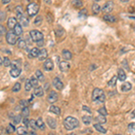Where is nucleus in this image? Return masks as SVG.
Wrapping results in <instances>:
<instances>
[{
    "mask_svg": "<svg viewBox=\"0 0 135 135\" xmlns=\"http://www.w3.org/2000/svg\"><path fill=\"white\" fill-rule=\"evenodd\" d=\"M52 83H53V86L56 87V89H58V90H61L62 88L64 87L63 83H62V81L59 79V78H54L53 81H52Z\"/></svg>",
    "mask_w": 135,
    "mask_h": 135,
    "instance_id": "10",
    "label": "nucleus"
},
{
    "mask_svg": "<svg viewBox=\"0 0 135 135\" xmlns=\"http://www.w3.org/2000/svg\"><path fill=\"white\" fill-rule=\"evenodd\" d=\"M71 3H72V5L75 6V7H77V8H78V7H81V6H83V3H82V1H78V0H73Z\"/></svg>",
    "mask_w": 135,
    "mask_h": 135,
    "instance_id": "35",
    "label": "nucleus"
},
{
    "mask_svg": "<svg viewBox=\"0 0 135 135\" xmlns=\"http://www.w3.org/2000/svg\"><path fill=\"white\" fill-rule=\"evenodd\" d=\"M14 33H15V34L18 36V35H21L22 33V25H20V24H17L16 25H15V27L14 28Z\"/></svg>",
    "mask_w": 135,
    "mask_h": 135,
    "instance_id": "23",
    "label": "nucleus"
},
{
    "mask_svg": "<svg viewBox=\"0 0 135 135\" xmlns=\"http://www.w3.org/2000/svg\"><path fill=\"white\" fill-rule=\"evenodd\" d=\"M98 112H99V115H103V116H104V117L107 115V111H106V109H105V107H102V108H100L98 110Z\"/></svg>",
    "mask_w": 135,
    "mask_h": 135,
    "instance_id": "41",
    "label": "nucleus"
},
{
    "mask_svg": "<svg viewBox=\"0 0 135 135\" xmlns=\"http://www.w3.org/2000/svg\"><path fill=\"white\" fill-rule=\"evenodd\" d=\"M94 127H95V129H96L97 131H99V132L106 133V130L104 129L101 124H99V123H96V124H94Z\"/></svg>",
    "mask_w": 135,
    "mask_h": 135,
    "instance_id": "24",
    "label": "nucleus"
},
{
    "mask_svg": "<svg viewBox=\"0 0 135 135\" xmlns=\"http://www.w3.org/2000/svg\"><path fill=\"white\" fill-rule=\"evenodd\" d=\"M19 19H20V25H22V26H28L29 20L27 19L26 16H25V15H22L21 17H19Z\"/></svg>",
    "mask_w": 135,
    "mask_h": 135,
    "instance_id": "21",
    "label": "nucleus"
},
{
    "mask_svg": "<svg viewBox=\"0 0 135 135\" xmlns=\"http://www.w3.org/2000/svg\"><path fill=\"white\" fill-rule=\"evenodd\" d=\"M39 8L40 6L37 3H31L27 6L26 12L29 16H34L37 14V13L39 12Z\"/></svg>",
    "mask_w": 135,
    "mask_h": 135,
    "instance_id": "3",
    "label": "nucleus"
},
{
    "mask_svg": "<svg viewBox=\"0 0 135 135\" xmlns=\"http://www.w3.org/2000/svg\"><path fill=\"white\" fill-rule=\"evenodd\" d=\"M29 57L30 58H36L39 56L40 54V50L38 48H33L31 50V51H29Z\"/></svg>",
    "mask_w": 135,
    "mask_h": 135,
    "instance_id": "17",
    "label": "nucleus"
},
{
    "mask_svg": "<svg viewBox=\"0 0 135 135\" xmlns=\"http://www.w3.org/2000/svg\"><path fill=\"white\" fill-rule=\"evenodd\" d=\"M6 32V28H5L3 25H0V34H5Z\"/></svg>",
    "mask_w": 135,
    "mask_h": 135,
    "instance_id": "49",
    "label": "nucleus"
},
{
    "mask_svg": "<svg viewBox=\"0 0 135 135\" xmlns=\"http://www.w3.org/2000/svg\"><path fill=\"white\" fill-rule=\"evenodd\" d=\"M131 118H135V109L131 112Z\"/></svg>",
    "mask_w": 135,
    "mask_h": 135,
    "instance_id": "54",
    "label": "nucleus"
},
{
    "mask_svg": "<svg viewBox=\"0 0 135 135\" xmlns=\"http://www.w3.org/2000/svg\"><path fill=\"white\" fill-rule=\"evenodd\" d=\"M3 64V59L1 58V56H0V65H2Z\"/></svg>",
    "mask_w": 135,
    "mask_h": 135,
    "instance_id": "56",
    "label": "nucleus"
},
{
    "mask_svg": "<svg viewBox=\"0 0 135 135\" xmlns=\"http://www.w3.org/2000/svg\"><path fill=\"white\" fill-rule=\"evenodd\" d=\"M92 99L96 103H104L105 100V95L104 90L101 88H95L93 91Z\"/></svg>",
    "mask_w": 135,
    "mask_h": 135,
    "instance_id": "2",
    "label": "nucleus"
},
{
    "mask_svg": "<svg viewBox=\"0 0 135 135\" xmlns=\"http://www.w3.org/2000/svg\"><path fill=\"white\" fill-rule=\"evenodd\" d=\"M50 111L57 115H60V109H59V107L56 106V105H51V106L50 107Z\"/></svg>",
    "mask_w": 135,
    "mask_h": 135,
    "instance_id": "27",
    "label": "nucleus"
},
{
    "mask_svg": "<svg viewBox=\"0 0 135 135\" xmlns=\"http://www.w3.org/2000/svg\"><path fill=\"white\" fill-rule=\"evenodd\" d=\"M41 22H42V18H41V15H38V16H37L36 18H35V20H34V25H40Z\"/></svg>",
    "mask_w": 135,
    "mask_h": 135,
    "instance_id": "45",
    "label": "nucleus"
},
{
    "mask_svg": "<svg viewBox=\"0 0 135 135\" xmlns=\"http://www.w3.org/2000/svg\"><path fill=\"white\" fill-rule=\"evenodd\" d=\"M22 122H24V124H25V127H27V128H28V127L30 126V120H29L28 118H24Z\"/></svg>",
    "mask_w": 135,
    "mask_h": 135,
    "instance_id": "48",
    "label": "nucleus"
},
{
    "mask_svg": "<svg viewBox=\"0 0 135 135\" xmlns=\"http://www.w3.org/2000/svg\"><path fill=\"white\" fill-rule=\"evenodd\" d=\"M28 135H37V133H36V131H29L28 132Z\"/></svg>",
    "mask_w": 135,
    "mask_h": 135,
    "instance_id": "52",
    "label": "nucleus"
},
{
    "mask_svg": "<svg viewBox=\"0 0 135 135\" xmlns=\"http://www.w3.org/2000/svg\"><path fill=\"white\" fill-rule=\"evenodd\" d=\"M63 124L65 129L68 130V131H72V130L76 129L77 127L79 124V122L77 118L72 116H68L67 118L64 120Z\"/></svg>",
    "mask_w": 135,
    "mask_h": 135,
    "instance_id": "1",
    "label": "nucleus"
},
{
    "mask_svg": "<svg viewBox=\"0 0 135 135\" xmlns=\"http://www.w3.org/2000/svg\"><path fill=\"white\" fill-rule=\"evenodd\" d=\"M36 77H37V78H38V80H43L44 79V76H43V74L41 73V70H36Z\"/></svg>",
    "mask_w": 135,
    "mask_h": 135,
    "instance_id": "39",
    "label": "nucleus"
},
{
    "mask_svg": "<svg viewBox=\"0 0 135 135\" xmlns=\"http://www.w3.org/2000/svg\"><path fill=\"white\" fill-rule=\"evenodd\" d=\"M46 122H47V123H48V125H49V127H51V129H55L56 127H57V122H56L55 119L49 117V118H47Z\"/></svg>",
    "mask_w": 135,
    "mask_h": 135,
    "instance_id": "15",
    "label": "nucleus"
},
{
    "mask_svg": "<svg viewBox=\"0 0 135 135\" xmlns=\"http://www.w3.org/2000/svg\"><path fill=\"white\" fill-rule=\"evenodd\" d=\"M82 121L86 125H89L92 122V117L89 116V115H85V116L82 117Z\"/></svg>",
    "mask_w": 135,
    "mask_h": 135,
    "instance_id": "26",
    "label": "nucleus"
},
{
    "mask_svg": "<svg viewBox=\"0 0 135 135\" xmlns=\"http://www.w3.org/2000/svg\"><path fill=\"white\" fill-rule=\"evenodd\" d=\"M16 132L18 135H27V133H28V130H27L26 127L20 126L16 129Z\"/></svg>",
    "mask_w": 135,
    "mask_h": 135,
    "instance_id": "19",
    "label": "nucleus"
},
{
    "mask_svg": "<svg viewBox=\"0 0 135 135\" xmlns=\"http://www.w3.org/2000/svg\"><path fill=\"white\" fill-rule=\"evenodd\" d=\"M37 45H38L39 47H41V46H43V40H42V41H38V42H37Z\"/></svg>",
    "mask_w": 135,
    "mask_h": 135,
    "instance_id": "53",
    "label": "nucleus"
},
{
    "mask_svg": "<svg viewBox=\"0 0 135 135\" xmlns=\"http://www.w3.org/2000/svg\"><path fill=\"white\" fill-rule=\"evenodd\" d=\"M86 15H87V10L85 8L82 9L79 12V14H78V16L79 17H86Z\"/></svg>",
    "mask_w": 135,
    "mask_h": 135,
    "instance_id": "44",
    "label": "nucleus"
},
{
    "mask_svg": "<svg viewBox=\"0 0 135 135\" xmlns=\"http://www.w3.org/2000/svg\"><path fill=\"white\" fill-rule=\"evenodd\" d=\"M15 131V128H14V125H13L12 123H9L6 127V132L7 133H13Z\"/></svg>",
    "mask_w": 135,
    "mask_h": 135,
    "instance_id": "30",
    "label": "nucleus"
},
{
    "mask_svg": "<svg viewBox=\"0 0 135 135\" xmlns=\"http://www.w3.org/2000/svg\"><path fill=\"white\" fill-rule=\"evenodd\" d=\"M133 29H134V32H135V25H134V27H133Z\"/></svg>",
    "mask_w": 135,
    "mask_h": 135,
    "instance_id": "58",
    "label": "nucleus"
},
{
    "mask_svg": "<svg viewBox=\"0 0 135 135\" xmlns=\"http://www.w3.org/2000/svg\"><path fill=\"white\" fill-rule=\"evenodd\" d=\"M96 120L97 122H99V124H101V123H106V118H105L104 116H103V115L97 116L96 118Z\"/></svg>",
    "mask_w": 135,
    "mask_h": 135,
    "instance_id": "34",
    "label": "nucleus"
},
{
    "mask_svg": "<svg viewBox=\"0 0 135 135\" xmlns=\"http://www.w3.org/2000/svg\"><path fill=\"white\" fill-rule=\"evenodd\" d=\"M117 78H118L120 81L123 82L126 80V74H125L124 70L123 69H119L118 70V74H117Z\"/></svg>",
    "mask_w": 135,
    "mask_h": 135,
    "instance_id": "13",
    "label": "nucleus"
},
{
    "mask_svg": "<svg viewBox=\"0 0 135 135\" xmlns=\"http://www.w3.org/2000/svg\"><path fill=\"white\" fill-rule=\"evenodd\" d=\"M57 100H58V94L55 91H51L49 94V96H48V102L50 104H53Z\"/></svg>",
    "mask_w": 135,
    "mask_h": 135,
    "instance_id": "9",
    "label": "nucleus"
},
{
    "mask_svg": "<svg viewBox=\"0 0 135 135\" xmlns=\"http://www.w3.org/2000/svg\"><path fill=\"white\" fill-rule=\"evenodd\" d=\"M36 124H37V127H38L39 129H41V130H44L45 129V124L43 123L42 119H41V118L37 119V120H36Z\"/></svg>",
    "mask_w": 135,
    "mask_h": 135,
    "instance_id": "28",
    "label": "nucleus"
},
{
    "mask_svg": "<svg viewBox=\"0 0 135 135\" xmlns=\"http://www.w3.org/2000/svg\"><path fill=\"white\" fill-rule=\"evenodd\" d=\"M29 115H30V110H29L28 107H25V108H22V114H21V115H22V117H25V118H27V117L29 116Z\"/></svg>",
    "mask_w": 135,
    "mask_h": 135,
    "instance_id": "29",
    "label": "nucleus"
},
{
    "mask_svg": "<svg viewBox=\"0 0 135 135\" xmlns=\"http://www.w3.org/2000/svg\"><path fill=\"white\" fill-rule=\"evenodd\" d=\"M131 87H132V86H131V83H129V82H125L124 84L121 86V89L123 92H128V91H130V90L131 89Z\"/></svg>",
    "mask_w": 135,
    "mask_h": 135,
    "instance_id": "20",
    "label": "nucleus"
},
{
    "mask_svg": "<svg viewBox=\"0 0 135 135\" xmlns=\"http://www.w3.org/2000/svg\"><path fill=\"white\" fill-rule=\"evenodd\" d=\"M5 18H6V14L2 11H0V21L5 20Z\"/></svg>",
    "mask_w": 135,
    "mask_h": 135,
    "instance_id": "50",
    "label": "nucleus"
},
{
    "mask_svg": "<svg viewBox=\"0 0 135 135\" xmlns=\"http://www.w3.org/2000/svg\"><path fill=\"white\" fill-rule=\"evenodd\" d=\"M48 59V52L46 49H41L40 51V54L38 56V59L40 61H42V60H46Z\"/></svg>",
    "mask_w": 135,
    "mask_h": 135,
    "instance_id": "11",
    "label": "nucleus"
},
{
    "mask_svg": "<svg viewBox=\"0 0 135 135\" xmlns=\"http://www.w3.org/2000/svg\"><path fill=\"white\" fill-rule=\"evenodd\" d=\"M20 73H21V69L14 67V66H12V70H10V74L13 78H17V77H19Z\"/></svg>",
    "mask_w": 135,
    "mask_h": 135,
    "instance_id": "12",
    "label": "nucleus"
},
{
    "mask_svg": "<svg viewBox=\"0 0 135 135\" xmlns=\"http://www.w3.org/2000/svg\"><path fill=\"white\" fill-rule=\"evenodd\" d=\"M15 12H16L17 15H18V17H21L22 15V6H16V8H15Z\"/></svg>",
    "mask_w": 135,
    "mask_h": 135,
    "instance_id": "43",
    "label": "nucleus"
},
{
    "mask_svg": "<svg viewBox=\"0 0 135 135\" xmlns=\"http://www.w3.org/2000/svg\"><path fill=\"white\" fill-rule=\"evenodd\" d=\"M128 129L131 132H134L135 133V123H131L128 125Z\"/></svg>",
    "mask_w": 135,
    "mask_h": 135,
    "instance_id": "46",
    "label": "nucleus"
},
{
    "mask_svg": "<svg viewBox=\"0 0 135 135\" xmlns=\"http://www.w3.org/2000/svg\"><path fill=\"white\" fill-rule=\"evenodd\" d=\"M83 110H84V111H86V112H89V114H91V112H91V110H90V109H89V107L85 106V105H84V106H83Z\"/></svg>",
    "mask_w": 135,
    "mask_h": 135,
    "instance_id": "51",
    "label": "nucleus"
},
{
    "mask_svg": "<svg viewBox=\"0 0 135 135\" xmlns=\"http://www.w3.org/2000/svg\"><path fill=\"white\" fill-rule=\"evenodd\" d=\"M104 21H106V22H116V17L115 16H114V15H112V14H104Z\"/></svg>",
    "mask_w": 135,
    "mask_h": 135,
    "instance_id": "16",
    "label": "nucleus"
},
{
    "mask_svg": "<svg viewBox=\"0 0 135 135\" xmlns=\"http://www.w3.org/2000/svg\"><path fill=\"white\" fill-rule=\"evenodd\" d=\"M68 135H75V133H70V134H68Z\"/></svg>",
    "mask_w": 135,
    "mask_h": 135,
    "instance_id": "57",
    "label": "nucleus"
},
{
    "mask_svg": "<svg viewBox=\"0 0 135 135\" xmlns=\"http://www.w3.org/2000/svg\"><path fill=\"white\" fill-rule=\"evenodd\" d=\"M62 56H63V59H65L66 61H67V60H70L71 59L72 53L70 51H68V50H63L62 51Z\"/></svg>",
    "mask_w": 135,
    "mask_h": 135,
    "instance_id": "18",
    "label": "nucleus"
},
{
    "mask_svg": "<svg viewBox=\"0 0 135 135\" xmlns=\"http://www.w3.org/2000/svg\"><path fill=\"white\" fill-rule=\"evenodd\" d=\"M100 11H101V7H100V6H99L98 4L95 3V4L92 5V12L94 13L95 14H99V12H100Z\"/></svg>",
    "mask_w": 135,
    "mask_h": 135,
    "instance_id": "25",
    "label": "nucleus"
},
{
    "mask_svg": "<svg viewBox=\"0 0 135 135\" xmlns=\"http://www.w3.org/2000/svg\"><path fill=\"white\" fill-rule=\"evenodd\" d=\"M3 64L5 67H10L11 66V60L7 57H5L3 59Z\"/></svg>",
    "mask_w": 135,
    "mask_h": 135,
    "instance_id": "36",
    "label": "nucleus"
},
{
    "mask_svg": "<svg viewBox=\"0 0 135 135\" xmlns=\"http://www.w3.org/2000/svg\"><path fill=\"white\" fill-rule=\"evenodd\" d=\"M116 82H117V77H112V78H111V80L108 82V86H110V87H114V86L116 85Z\"/></svg>",
    "mask_w": 135,
    "mask_h": 135,
    "instance_id": "31",
    "label": "nucleus"
},
{
    "mask_svg": "<svg viewBox=\"0 0 135 135\" xmlns=\"http://www.w3.org/2000/svg\"><path fill=\"white\" fill-rule=\"evenodd\" d=\"M22 115H15V116L14 117V119H13V122H14V124H19L20 123V122L22 121Z\"/></svg>",
    "mask_w": 135,
    "mask_h": 135,
    "instance_id": "33",
    "label": "nucleus"
},
{
    "mask_svg": "<svg viewBox=\"0 0 135 135\" xmlns=\"http://www.w3.org/2000/svg\"><path fill=\"white\" fill-rule=\"evenodd\" d=\"M30 127H31L33 131H36V129L38 128V127H37V124H36V121H34L33 119L30 120Z\"/></svg>",
    "mask_w": 135,
    "mask_h": 135,
    "instance_id": "38",
    "label": "nucleus"
},
{
    "mask_svg": "<svg viewBox=\"0 0 135 135\" xmlns=\"http://www.w3.org/2000/svg\"><path fill=\"white\" fill-rule=\"evenodd\" d=\"M43 93H44V91H43V88L41 87V86H37V87H35L34 89V94L36 96H43Z\"/></svg>",
    "mask_w": 135,
    "mask_h": 135,
    "instance_id": "22",
    "label": "nucleus"
},
{
    "mask_svg": "<svg viewBox=\"0 0 135 135\" xmlns=\"http://www.w3.org/2000/svg\"><path fill=\"white\" fill-rule=\"evenodd\" d=\"M43 68H44V70H46V71H51V70H53L54 64H53V61H52V59H46L44 64H43Z\"/></svg>",
    "mask_w": 135,
    "mask_h": 135,
    "instance_id": "7",
    "label": "nucleus"
},
{
    "mask_svg": "<svg viewBox=\"0 0 135 135\" xmlns=\"http://www.w3.org/2000/svg\"><path fill=\"white\" fill-rule=\"evenodd\" d=\"M30 81H31V84L33 86H34V87H37L38 86V83H39V80H38V78H36L34 76H33L31 78V79H30Z\"/></svg>",
    "mask_w": 135,
    "mask_h": 135,
    "instance_id": "32",
    "label": "nucleus"
},
{
    "mask_svg": "<svg viewBox=\"0 0 135 135\" xmlns=\"http://www.w3.org/2000/svg\"><path fill=\"white\" fill-rule=\"evenodd\" d=\"M17 24L18 22L16 21V18H14V17H10L7 21V26H8L9 29H14Z\"/></svg>",
    "mask_w": 135,
    "mask_h": 135,
    "instance_id": "14",
    "label": "nucleus"
},
{
    "mask_svg": "<svg viewBox=\"0 0 135 135\" xmlns=\"http://www.w3.org/2000/svg\"><path fill=\"white\" fill-rule=\"evenodd\" d=\"M112 9H114V3H112V1H108V2L105 3L104 6H103L102 11H103V13H104L105 14H107L108 13L112 12Z\"/></svg>",
    "mask_w": 135,
    "mask_h": 135,
    "instance_id": "6",
    "label": "nucleus"
},
{
    "mask_svg": "<svg viewBox=\"0 0 135 135\" xmlns=\"http://www.w3.org/2000/svg\"><path fill=\"white\" fill-rule=\"evenodd\" d=\"M59 67L60 71L67 72V71H69V70L70 69V64L68 61H66V60H63V61H61L60 63H59Z\"/></svg>",
    "mask_w": 135,
    "mask_h": 135,
    "instance_id": "8",
    "label": "nucleus"
},
{
    "mask_svg": "<svg viewBox=\"0 0 135 135\" xmlns=\"http://www.w3.org/2000/svg\"><path fill=\"white\" fill-rule=\"evenodd\" d=\"M29 102L26 100H21L20 101V105L22 107V108H25V107H28Z\"/></svg>",
    "mask_w": 135,
    "mask_h": 135,
    "instance_id": "47",
    "label": "nucleus"
},
{
    "mask_svg": "<svg viewBox=\"0 0 135 135\" xmlns=\"http://www.w3.org/2000/svg\"><path fill=\"white\" fill-rule=\"evenodd\" d=\"M115 135H121V134H115Z\"/></svg>",
    "mask_w": 135,
    "mask_h": 135,
    "instance_id": "59",
    "label": "nucleus"
},
{
    "mask_svg": "<svg viewBox=\"0 0 135 135\" xmlns=\"http://www.w3.org/2000/svg\"><path fill=\"white\" fill-rule=\"evenodd\" d=\"M6 41L8 42V44H11V45L15 44V42L17 41V35L13 31L7 32L6 35Z\"/></svg>",
    "mask_w": 135,
    "mask_h": 135,
    "instance_id": "4",
    "label": "nucleus"
},
{
    "mask_svg": "<svg viewBox=\"0 0 135 135\" xmlns=\"http://www.w3.org/2000/svg\"><path fill=\"white\" fill-rule=\"evenodd\" d=\"M21 89V84L20 83H15L13 86V92H18Z\"/></svg>",
    "mask_w": 135,
    "mask_h": 135,
    "instance_id": "40",
    "label": "nucleus"
},
{
    "mask_svg": "<svg viewBox=\"0 0 135 135\" xmlns=\"http://www.w3.org/2000/svg\"><path fill=\"white\" fill-rule=\"evenodd\" d=\"M18 48H20V49H25V48H26V42H25L24 40H19Z\"/></svg>",
    "mask_w": 135,
    "mask_h": 135,
    "instance_id": "37",
    "label": "nucleus"
},
{
    "mask_svg": "<svg viewBox=\"0 0 135 135\" xmlns=\"http://www.w3.org/2000/svg\"><path fill=\"white\" fill-rule=\"evenodd\" d=\"M30 35L32 37V40L33 41H36V42L43 40V34L40 31H37V30H32L30 32Z\"/></svg>",
    "mask_w": 135,
    "mask_h": 135,
    "instance_id": "5",
    "label": "nucleus"
},
{
    "mask_svg": "<svg viewBox=\"0 0 135 135\" xmlns=\"http://www.w3.org/2000/svg\"><path fill=\"white\" fill-rule=\"evenodd\" d=\"M10 2V0H3V4H7Z\"/></svg>",
    "mask_w": 135,
    "mask_h": 135,
    "instance_id": "55",
    "label": "nucleus"
},
{
    "mask_svg": "<svg viewBox=\"0 0 135 135\" xmlns=\"http://www.w3.org/2000/svg\"><path fill=\"white\" fill-rule=\"evenodd\" d=\"M32 87H33V86L31 84V81H30V79H27V81L25 82V90L26 91H30L32 89Z\"/></svg>",
    "mask_w": 135,
    "mask_h": 135,
    "instance_id": "42",
    "label": "nucleus"
}]
</instances>
